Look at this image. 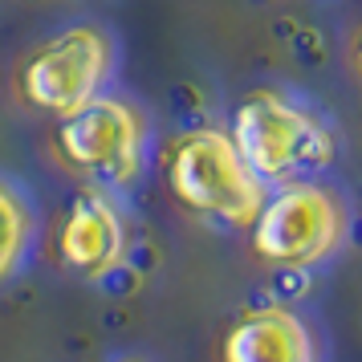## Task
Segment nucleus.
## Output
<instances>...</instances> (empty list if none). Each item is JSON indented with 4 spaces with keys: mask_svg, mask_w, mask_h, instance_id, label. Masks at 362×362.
I'll use <instances>...</instances> for the list:
<instances>
[{
    "mask_svg": "<svg viewBox=\"0 0 362 362\" xmlns=\"http://www.w3.org/2000/svg\"><path fill=\"white\" fill-rule=\"evenodd\" d=\"M167 192L187 212L224 228H252L269 199V183L252 175V167L232 147L228 131L196 127L183 131L167 151Z\"/></svg>",
    "mask_w": 362,
    "mask_h": 362,
    "instance_id": "nucleus-1",
    "label": "nucleus"
},
{
    "mask_svg": "<svg viewBox=\"0 0 362 362\" xmlns=\"http://www.w3.org/2000/svg\"><path fill=\"white\" fill-rule=\"evenodd\" d=\"M228 139L261 183H293L301 171L329 163L326 127L273 90H252L232 106Z\"/></svg>",
    "mask_w": 362,
    "mask_h": 362,
    "instance_id": "nucleus-2",
    "label": "nucleus"
},
{
    "mask_svg": "<svg viewBox=\"0 0 362 362\" xmlns=\"http://www.w3.org/2000/svg\"><path fill=\"white\" fill-rule=\"evenodd\" d=\"M346 240V204L334 187L310 180L281 183L269 192L248 245L264 264L277 269H313L329 261Z\"/></svg>",
    "mask_w": 362,
    "mask_h": 362,
    "instance_id": "nucleus-3",
    "label": "nucleus"
},
{
    "mask_svg": "<svg viewBox=\"0 0 362 362\" xmlns=\"http://www.w3.org/2000/svg\"><path fill=\"white\" fill-rule=\"evenodd\" d=\"M115 69V41L98 25H69L25 53L17 69V94L33 110L66 118L102 94Z\"/></svg>",
    "mask_w": 362,
    "mask_h": 362,
    "instance_id": "nucleus-4",
    "label": "nucleus"
},
{
    "mask_svg": "<svg viewBox=\"0 0 362 362\" xmlns=\"http://www.w3.org/2000/svg\"><path fill=\"white\" fill-rule=\"evenodd\" d=\"M53 147L74 175L90 180L94 187H127L143 171L147 122L134 102L98 94L82 110L57 118Z\"/></svg>",
    "mask_w": 362,
    "mask_h": 362,
    "instance_id": "nucleus-5",
    "label": "nucleus"
},
{
    "mask_svg": "<svg viewBox=\"0 0 362 362\" xmlns=\"http://www.w3.org/2000/svg\"><path fill=\"white\" fill-rule=\"evenodd\" d=\"M53 245H57L62 264L78 269L86 277L110 273L127 252V220H122V208L115 204V196L94 183L82 187L57 220Z\"/></svg>",
    "mask_w": 362,
    "mask_h": 362,
    "instance_id": "nucleus-6",
    "label": "nucleus"
},
{
    "mask_svg": "<svg viewBox=\"0 0 362 362\" xmlns=\"http://www.w3.org/2000/svg\"><path fill=\"white\" fill-rule=\"evenodd\" d=\"M220 362H317L310 326L285 305L240 313L220 342Z\"/></svg>",
    "mask_w": 362,
    "mask_h": 362,
    "instance_id": "nucleus-7",
    "label": "nucleus"
},
{
    "mask_svg": "<svg viewBox=\"0 0 362 362\" xmlns=\"http://www.w3.org/2000/svg\"><path fill=\"white\" fill-rule=\"evenodd\" d=\"M29 232H33V212H29V204L21 199V192L13 183L0 180V281L21 264L25 245H29Z\"/></svg>",
    "mask_w": 362,
    "mask_h": 362,
    "instance_id": "nucleus-8",
    "label": "nucleus"
},
{
    "mask_svg": "<svg viewBox=\"0 0 362 362\" xmlns=\"http://www.w3.org/2000/svg\"><path fill=\"white\" fill-rule=\"evenodd\" d=\"M350 62H354V69L362 74V25L354 29V37H350Z\"/></svg>",
    "mask_w": 362,
    "mask_h": 362,
    "instance_id": "nucleus-9",
    "label": "nucleus"
},
{
    "mask_svg": "<svg viewBox=\"0 0 362 362\" xmlns=\"http://www.w3.org/2000/svg\"><path fill=\"white\" fill-rule=\"evenodd\" d=\"M118 362H143V358H118Z\"/></svg>",
    "mask_w": 362,
    "mask_h": 362,
    "instance_id": "nucleus-10",
    "label": "nucleus"
}]
</instances>
